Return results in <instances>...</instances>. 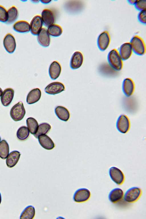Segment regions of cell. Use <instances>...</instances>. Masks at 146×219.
<instances>
[{
	"instance_id": "obj_18",
	"label": "cell",
	"mask_w": 146,
	"mask_h": 219,
	"mask_svg": "<svg viewBox=\"0 0 146 219\" xmlns=\"http://www.w3.org/2000/svg\"><path fill=\"white\" fill-rule=\"evenodd\" d=\"M61 66L60 64L56 61L52 62L49 68V74L51 79L54 80L57 78L60 75Z\"/></svg>"
},
{
	"instance_id": "obj_26",
	"label": "cell",
	"mask_w": 146,
	"mask_h": 219,
	"mask_svg": "<svg viewBox=\"0 0 146 219\" xmlns=\"http://www.w3.org/2000/svg\"><path fill=\"white\" fill-rule=\"evenodd\" d=\"M35 213V209L34 206L29 205L24 210L21 214L20 219H32L34 218Z\"/></svg>"
},
{
	"instance_id": "obj_6",
	"label": "cell",
	"mask_w": 146,
	"mask_h": 219,
	"mask_svg": "<svg viewBox=\"0 0 146 219\" xmlns=\"http://www.w3.org/2000/svg\"><path fill=\"white\" fill-rule=\"evenodd\" d=\"M110 176L115 183L118 185L121 184L125 180L124 175L119 169L115 167H112L109 169Z\"/></svg>"
},
{
	"instance_id": "obj_37",
	"label": "cell",
	"mask_w": 146,
	"mask_h": 219,
	"mask_svg": "<svg viewBox=\"0 0 146 219\" xmlns=\"http://www.w3.org/2000/svg\"><path fill=\"white\" fill-rule=\"evenodd\" d=\"M31 1L32 2H33V3H37L38 2L40 1V0H31Z\"/></svg>"
},
{
	"instance_id": "obj_25",
	"label": "cell",
	"mask_w": 146,
	"mask_h": 219,
	"mask_svg": "<svg viewBox=\"0 0 146 219\" xmlns=\"http://www.w3.org/2000/svg\"><path fill=\"white\" fill-rule=\"evenodd\" d=\"M51 128L50 125L49 123L46 122L41 123L38 125L36 131L34 135L37 138L41 135L47 134Z\"/></svg>"
},
{
	"instance_id": "obj_4",
	"label": "cell",
	"mask_w": 146,
	"mask_h": 219,
	"mask_svg": "<svg viewBox=\"0 0 146 219\" xmlns=\"http://www.w3.org/2000/svg\"><path fill=\"white\" fill-rule=\"evenodd\" d=\"M141 193V190L139 188L136 187H131L125 192L124 196V199L128 202H135L139 198Z\"/></svg>"
},
{
	"instance_id": "obj_20",
	"label": "cell",
	"mask_w": 146,
	"mask_h": 219,
	"mask_svg": "<svg viewBox=\"0 0 146 219\" xmlns=\"http://www.w3.org/2000/svg\"><path fill=\"white\" fill-rule=\"evenodd\" d=\"M39 142L40 145L44 149L50 150L55 147V144L51 139L46 134L39 136L38 137Z\"/></svg>"
},
{
	"instance_id": "obj_11",
	"label": "cell",
	"mask_w": 146,
	"mask_h": 219,
	"mask_svg": "<svg viewBox=\"0 0 146 219\" xmlns=\"http://www.w3.org/2000/svg\"><path fill=\"white\" fill-rule=\"evenodd\" d=\"M135 89V84L131 78H127L124 80L122 84V90L126 96H131L133 93Z\"/></svg>"
},
{
	"instance_id": "obj_33",
	"label": "cell",
	"mask_w": 146,
	"mask_h": 219,
	"mask_svg": "<svg viewBox=\"0 0 146 219\" xmlns=\"http://www.w3.org/2000/svg\"><path fill=\"white\" fill-rule=\"evenodd\" d=\"M135 8L140 11L145 10L146 0H137L134 5Z\"/></svg>"
},
{
	"instance_id": "obj_2",
	"label": "cell",
	"mask_w": 146,
	"mask_h": 219,
	"mask_svg": "<svg viewBox=\"0 0 146 219\" xmlns=\"http://www.w3.org/2000/svg\"><path fill=\"white\" fill-rule=\"evenodd\" d=\"M133 51L136 54L143 55L146 52V46L145 42L139 36L135 35L133 36L130 42Z\"/></svg>"
},
{
	"instance_id": "obj_31",
	"label": "cell",
	"mask_w": 146,
	"mask_h": 219,
	"mask_svg": "<svg viewBox=\"0 0 146 219\" xmlns=\"http://www.w3.org/2000/svg\"><path fill=\"white\" fill-rule=\"evenodd\" d=\"M27 125L31 133L34 135L36 133L38 124L37 121L34 118L30 117L26 120Z\"/></svg>"
},
{
	"instance_id": "obj_12",
	"label": "cell",
	"mask_w": 146,
	"mask_h": 219,
	"mask_svg": "<svg viewBox=\"0 0 146 219\" xmlns=\"http://www.w3.org/2000/svg\"><path fill=\"white\" fill-rule=\"evenodd\" d=\"M43 23L40 16L37 15L34 16L30 23V31L31 33L36 35L42 28Z\"/></svg>"
},
{
	"instance_id": "obj_32",
	"label": "cell",
	"mask_w": 146,
	"mask_h": 219,
	"mask_svg": "<svg viewBox=\"0 0 146 219\" xmlns=\"http://www.w3.org/2000/svg\"><path fill=\"white\" fill-rule=\"evenodd\" d=\"M7 19V10L5 7L0 5V21L6 23Z\"/></svg>"
},
{
	"instance_id": "obj_27",
	"label": "cell",
	"mask_w": 146,
	"mask_h": 219,
	"mask_svg": "<svg viewBox=\"0 0 146 219\" xmlns=\"http://www.w3.org/2000/svg\"><path fill=\"white\" fill-rule=\"evenodd\" d=\"M8 19L6 23L10 24L13 23L17 19L19 15L18 11L17 8L13 6L7 11Z\"/></svg>"
},
{
	"instance_id": "obj_5",
	"label": "cell",
	"mask_w": 146,
	"mask_h": 219,
	"mask_svg": "<svg viewBox=\"0 0 146 219\" xmlns=\"http://www.w3.org/2000/svg\"><path fill=\"white\" fill-rule=\"evenodd\" d=\"M116 127L120 133L124 134L127 133L130 127V123L128 117L124 114L120 115L117 120Z\"/></svg>"
},
{
	"instance_id": "obj_24",
	"label": "cell",
	"mask_w": 146,
	"mask_h": 219,
	"mask_svg": "<svg viewBox=\"0 0 146 219\" xmlns=\"http://www.w3.org/2000/svg\"><path fill=\"white\" fill-rule=\"evenodd\" d=\"M55 112L58 118L61 120L66 121L69 119V111L64 107L62 106L56 107L55 109Z\"/></svg>"
},
{
	"instance_id": "obj_3",
	"label": "cell",
	"mask_w": 146,
	"mask_h": 219,
	"mask_svg": "<svg viewBox=\"0 0 146 219\" xmlns=\"http://www.w3.org/2000/svg\"><path fill=\"white\" fill-rule=\"evenodd\" d=\"M26 113L23 102L20 101L15 104L11 108L10 115L15 121H20L24 117Z\"/></svg>"
},
{
	"instance_id": "obj_17",
	"label": "cell",
	"mask_w": 146,
	"mask_h": 219,
	"mask_svg": "<svg viewBox=\"0 0 146 219\" xmlns=\"http://www.w3.org/2000/svg\"><path fill=\"white\" fill-rule=\"evenodd\" d=\"M133 50L130 42H126L120 46L119 53L123 60L128 59L131 56Z\"/></svg>"
},
{
	"instance_id": "obj_30",
	"label": "cell",
	"mask_w": 146,
	"mask_h": 219,
	"mask_svg": "<svg viewBox=\"0 0 146 219\" xmlns=\"http://www.w3.org/2000/svg\"><path fill=\"white\" fill-rule=\"evenodd\" d=\"M9 145L5 140L0 142V157L2 159L7 158L9 153Z\"/></svg>"
},
{
	"instance_id": "obj_38",
	"label": "cell",
	"mask_w": 146,
	"mask_h": 219,
	"mask_svg": "<svg viewBox=\"0 0 146 219\" xmlns=\"http://www.w3.org/2000/svg\"><path fill=\"white\" fill-rule=\"evenodd\" d=\"M3 92V91L2 89H1V88H0V97L1 96V95H2V93Z\"/></svg>"
},
{
	"instance_id": "obj_36",
	"label": "cell",
	"mask_w": 146,
	"mask_h": 219,
	"mask_svg": "<svg viewBox=\"0 0 146 219\" xmlns=\"http://www.w3.org/2000/svg\"><path fill=\"white\" fill-rule=\"evenodd\" d=\"M40 1L44 4H48L50 3L51 1V0H41Z\"/></svg>"
},
{
	"instance_id": "obj_15",
	"label": "cell",
	"mask_w": 146,
	"mask_h": 219,
	"mask_svg": "<svg viewBox=\"0 0 146 219\" xmlns=\"http://www.w3.org/2000/svg\"><path fill=\"white\" fill-rule=\"evenodd\" d=\"M84 60L83 56L79 51H76L73 54L71 59L70 65L72 69L79 68L82 65Z\"/></svg>"
},
{
	"instance_id": "obj_35",
	"label": "cell",
	"mask_w": 146,
	"mask_h": 219,
	"mask_svg": "<svg viewBox=\"0 0 146 219\" xmlns=\"http://www.w3.org/2000/svg\"><path fill=\"white\" fill-rule=\"evenodd\" d=\"M137 0H128L127 1L131 5H135Z\"/></svg>"
},
{
	"instance_id": "obj_39",
	"label": "cell",
	"mask_w": 146,
	"mask_h": 219,
	"mask_svg": "<svg viewBox=\"0 0 146 219\" xmlns=\"http://www.w3.org/2000/svg\"><path fill=\"white\" fill-rule=\"evenodd\" d=\"M1 199H2V198H1V193L0 192V204L1 203Z\"/></svg>"
},
{
	"instance_id": "obj_16",
	"label": "cell",
	"mask_w": 146,
	"mask_h": 219,
	"mask_svg": "<svg viewBox=\"0 0 146 219\" xmlns=\"http://www.w3.org/2000/svg\"><path fill=\"white\" fill-rule=\"evenodd\" d=\"M37 39L39 44L42 46L47 47L50 44V35L45 28H42L37 34Z\"/></svg>"
},
{
	"instance_id": "obj_1",
	"label": "cell",
	"mask_w": 146,
	"mask_h": 219,
	"mask_svg": "<svg viewBox=\"0 0 146 219\" xmlns=\"http://www.w3.org/2000/svg\"><path fill=\"white\" fill-rule=\"evenodd\" d=\"M107 58L109 64L114 69L119 71L122 69L123 60L117 49L111 50L108 54Z\"/></svg>"
},
{
	"instance_id": "obj_40",
	"label": "cell",
	"mask_w": 146,
	"mask_h": 219,
	"mask_svg": "<svg viewBox=\"0 0 146 219\" xmlns=\"http://www.w3.org/2000/svg\"><path fill=\"white\" fill-rule=\"evenodd\" d=\"M1 137H0V141H1Z\"/></svg>"
},
{
	"instance_id": "obj_9",
	"label": "cell",
	"mask_w": 146,
	"mask_h": 219,
	"mask_svg": "<svg viewBox=\"0 0 146 219\" xmlns=\"http://www.w3.org/2000/svg\"><path fill=\"white\" fill-rule=\"evenodd\" d=\"M3 44L5 49L8 53H12L13 52L16 46L14 36L11 33L7 34L3 38Z\"/></svg>"
},
{
	"instance_id": "obj_8",
	"label": "cell",
	"mask_w": 146,
	"mask_h": 219,
	"mask_svg": "<svg viewBox=\"0 0 146 219\" xmlns=\"http://www.w3.org/2000/svg\"><path fill=\"white\" fill-rule=\"evenodd\" d=\"M111 40L108 32L105 31L99 36L97 40V44L99 49L101 51L106 50L109 46Z\"/></svg>"
},
{
	"instance_id": "obj_13",
	"label": "cell",
	"mask_w": 146,
	"mask_h": 219,
	"mask_svg": "<svg viewBox=\"0 0 146 219\" xmlns=\"http://www.w3.org/2000/svg\"><path fill=\"white\" fill-rule=\"evenodd\" d=\"M43 23L48 27L54 24L55 21V16L53 12L51 10L45 9L41 13V17Z\"/></svg>"
},
{
	"instance_id": "obj_21",
	"label": "cell",
	"mask_w": 146,
	"mask_h": 219,
	"mask_svg": "<svg viewBox=\"0 0 146 219\" xmlns=\"http://www.w3.org/2000/svg\"><path fill=\"white\" fill-rule=\"evenodd\" d=\"M21 155L20 153L17 151H14L10 152L6 160L7 166L10 168L14 167L18 162Z\"/></svg>"
},
{
	"instance_id": "obj_34",
	"label": "cell",
	"mask_w": 146,
	"mask_h": 219,
	"mask_svg": "<svg viewBox=\"0 0 146 219\" xmlns=\"http://www.w3.org/2000/svg\"><path fill=\"white\" fill-rule=\"evenodd\" d=\"M139 21L142 23L145 24L146 23V10L140 11L138 15Z\"/></svg>"
},
{
	"instance_id": "obj_10",
	"label": "cell",
	"mask_w": 146,
	"mask_h": 219,
	"mask_svg": "<svg viewBox=\"0 0 146 219\" xmlns=\"http://www.w3.org/2000/svg\"><path fill=\"white\" fill-rule=\"evenodd\" d=\"M65 90L63 84L60 82H54L48 84L45 88V92L46 93L55 95L58 94Z\"/></svg>"
},
{
	"instance_id": "obj_28",
	"label": "cell",
	"mask_w": 146,
	"mask_h": 219,
	"mask_svg": "<svg viewBox=\"0 0 146 219\" xmlns=\"http://www.w3.org/2000/svg\"><path fill=\"white\" fill-rule=\"evenodd\" d=\"M30 131L27 127L25 126H22L17 130L16 136L19 140L24 141L27 139L29 137Z\"/></svg>"
},
{
	"instance_id": "obj_14",
	"label": "cell",
	"mask_w": 146,
	"mask_h": 219,
	"mask_svg": "<svg viewBox=\"0 0 146 219\" xmlns=\"http://www.w3.org/2000/svg\"><path fill=\"white\" fill-rule=\"evenodd\" d=\"M14 94V91L12 88H8L4 90L1 96L2 104L5 106H9L12 101Z\"/></svg>"
},
{
	"instance_id": "obj_19",
	"label": "cell",
	"mask_w": 146,
	"mask_h": 219,
	"mask_svg": "<svg viewBox=\"0 0 146 219\" xmlns=\"http://www.w3.org/2000/svg\"><path fill=\"white\" fill-rule=\"evenodd\" d=\"M41 92L38 88H36L31 90L28 94L26 99L27 103L29 104H34L40 99Z\"/></svg>"
},
{
	"instance_id": "obj_7",
	"label": "cell",
	"mask_w": 146,
	"mask_h": 219,
	"mask_svg": "<svg viewBox=\"0 0 146 219\" xmlns=\"http://www.w3.org/2000/svg\"><path fill=\"white\" fill-rule=\"evenodd\" d=\"M91 193L87 188H82L79 189L75 192L73 197L74 200L78 203L84 202L87 201L90 198Z\"/></svg>"
},
{
	"instance_id": "obj_23",
	"label": "cell",
	"mask_w": 146,
	"mask_h": 219,
	"mask_svg": "<svg viewBox=\"0 0 146 219\" xmlns=\"http://www.w3.org/2000/svg\"><path fill=\"white\" fill-rule=\"evenodd\" d=\"M13 28L16 31L20 33H27L30 31V24L28 22L24 20L16 22L14 24Z\"/></svg>"
},
{
	"instance_id": "obj_29",
	"label": "cell",
	"mask_w": 146,
	"mask_h": 219,
	"mask_svg": "<svg viewBox=\"0 0 146 219\" xmlns=\"http://www.w3.org/2000/svg\"><path fill=\"white\" fill-rule=\"evenodd\" d=\"M47 30L49 35L54 37L60 36L62 32V27L59 25L55 24L48 27Z\"/></svg>"
},
{
	"instance_id": "obj_22",
	"label": "cell",
	"mask_w": 146,
	"mask_h": 219,
	"mask_svg": "<svg viewBox=\"0 0 146 219\" xmlns=\"http://www.w3.org/2000/svg\"><path fill=\"white\" fill-rule=\"evenodd\" d=\"M123 195V191L121 189L115 188L110 191L108 195V198L111 202L115 203L122 199Z\"/></svg>"
}]
</instances>
